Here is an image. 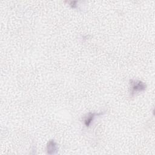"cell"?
Returning <instances> with one entry per match:
<instances>
[{
	"instance_id": "2",
	"label": "cell",
	"mask_w": 155,
	"mask_h": 155,
	"mask_svg": "<svg viewBox=\"0 0 155 155\" xmlns=\"http://www.w3.org/2000/svg\"><path fill=\"white\" fill-rule=\"evenodd\" d=\"M47 153L49 154H53L56 153L57 147L56 143L53 140H50L47 147Z\"/></svg>"
},
{
	"instance_id": "1",
	"label": "cell",
	"mask_w": 155,
	"mask_h": 155,
	"mask_svg": "<svg viewBox=\"0 0 155 155\" xmlns=\"http://www.w3.org/2000/svg\"><path fill=\"white\" fill-rule=\"evenodd\" d=\"M130 94L131 96H133L136 93L143 91L146 88V85L137 80H130Z\"/></svg>"
},
{
	"instance_id": "3",
	"label": "cell",
	"mask_w": 155,
	"mask_h": 155,
	"mask_svg": "<svg viewBox=\"0 0 155 155\" xmlns=\"http://www.w3.org/2000/svg\"><path fill=\"white\" fill-rule=\"evenodd\" d=\"M98 114H102V113H88L87 115V116L85 117L84 120L85 126L88 127L90 125L91 121L93 120L94 116L96 115H98Z\"/></svg>"
}]
</instances>
